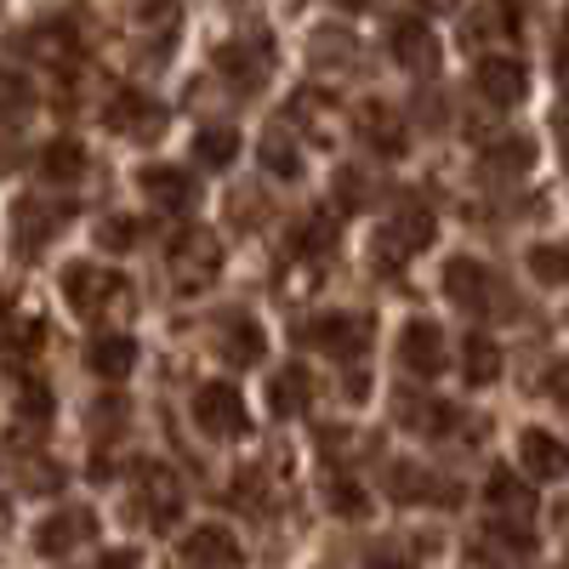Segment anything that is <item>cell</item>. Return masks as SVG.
<instances>
[{
    "label": "cell",
    "mask_w": 569,
    "mask_h": 569,
    "mask_svg": "<svg viewBox=\"0 0 569 569\" xmlns=\"http://www.w3.org/2000/svg\"><path fill=\"white\" fill-rule=\"evenodd\" d=\"M222 273V240L200 222H182L166 240V284L177 297H206Z\"/></svg>",
    "instance_id": "obj_4"
},
{
    "label": "cell",
    "mask_w": 569,
    "mask_h": 569,
    "mask_svg": "<svg viewBox=\"0 0 569 569\" xmlns=\"http://www.w3.org/2000/svg\"><path fill=\"white\" fill-rule=\"evenodd\" d=\"M291 342L308 348V353H325V359H365L370 342H376V319L370 313H353V308H330V313H308L297 330H291Z\"/></svg>",
    "instance_id": "obj_7"
},
{
    "label": "cell",
    "mask_w": 569,
    "mask_h": 569,
    "mask_svg": "<svg viewBox=\"0 0 569 569\" xmlns=\"http://www.w3.org/2000/svg\"><path fill=\"white\" fill-rule=\"evenodd\" d=\"M313 46H319V52H313V63L319 69H348L353 58H348V34L342 29H319L313 34Z\"/></svg>",
    "instance_id": "obj_41"
},
{
    "label": "cell",
    "mask_w": 569,
    "mask_h": 569,
    "mask_svg": "<svg viewBox=\"0 0 569 569\" xmlns=\"http://www.w3.org/2000/svg\"><path fill=\"white\" fill-rule=\"evenodd\" d=\"M273 69H279V52H273L268 29H240V34L211 46V74H217V86L228 91V98H240V103L262 98Z\"/></svg>",
    "instance_id": "obj_2"
},
{
    "label": "cell",
    "mask_w": 569,
    "mask_h": 569,
    "mask_svg": "<svg viewBox=\"0 0 569 569\" xmlns=\"http://www.w3.org/2000/svg\"><path fill=\"white\" fill-rule=\"evenodd\" d=\"M126 512H131V525H142L149 536H171V530L182 525V512H188V490H182V479L171 472V461L142 456V461L131 467Z\"/></svg>",
    "instance_id": "obj_3"
},
{
    "label": "cell",
    "mask_w": 569,
    "mask_h": 569,
    "mask_svg": "<svg viewBox=\"0 0 569 569\" xmlns=\"http://www.w3.org/2000/svg\"><path fill=\"white\" fill-rule=\"evenodd\" d=\"M325 507L337 518H370V490L353 479L348 467H330L325 472Z\"/></svg>",
    "instance_id": "obj_34"
},
{
    "label": "cell",
    "mask_w": 569,
    "mask_h": 569,
    "mask_svg": "<svg viewBox=\"0 0 569 569\" xmlns=\"http://www.w3.org/2000/svg\"><path fill=\"white\" fill-rule=\"evenodd\" d=\"M137 188H142V200H149L160 217H194V206H200V188H194V177H188L182 166H142Z\"/></svg>",
    "instance_id": "obj_18"
},
{
    "label": "cell",
    "mask_w": 569,
    "mask_h": 569,
    "mask_svg": "<svg viewBox=\"0 0 569 569\" xmlns=\"http://www.w3.org/2000/svg\"><path fill=\"white\" fill-rule=\"evenodd\" d=\"M525 268H530L536 284H569V233H563V240H541V246H530Z\"/></svg>",
    "instance_id": "obj_37"
},
{
    "label": "cell",
    "mask_w": 569,
    "mask_h": 569,
    "mask_svg": "<svg viewBox=\"0 0 569 569\" xmlns=\"http://www.w3.org/2000/svg\"><path fill=\"white\" fill-rule=\"evenodd\" d=\"M388 58L405 74H433L439 69V34L427 29L421 18H393L388 23Z\"/></svg>",
    "instance_id": "obj_20"
},
{
    "label": "cell",
    "mask_w": 569,
    "mask_h": 569,
    "mask_svg": "<svg viewBox=\"0 0 569 569\" xmlns=\"http://www.w3.org/2000/svg\"><path fill=\"white\" fill-rule=\"evenodd\" d=\"M433 233H439L433 206H421V200H399V206L388 211V222L376 228V240H370V262L382 268V273H405L427 246H433Z\"/></svg>",
    "instance_id": "obj_6"
},
{
    "label": "cell",
    "mask_w": 569,
    "mask_h": 569,
    "mask_svg": "<svg viewBox=\"0 0 569 569\" xmlns=\"http://www.w3.org/2000/svg\"><path fill=\"white\" fill-rule=\"evenodd\" d=\"M166 103L160 98H149V91H114L109 98V109H103V126L114 131V137H126V142H154L160 131H166Z\"/></svg>",
    "instance_id": "obj_16"
},
{
    "label": "cell",
    "mask_w": 569,
    "mask_h": 569,
    "mask_svg": "<svg viewBox=\"0 0 569 569\" xmlns=\"http://www.w3.org/2000/svg\"><path fill=\"white\" fill-rule=\"evenodd\" d=\"M137 246H142V222H137V217H120V211H114V217L98 222V251H114V257L126 251V257H131Z\"/></svg>",
    "instance_id": "obj_39"
},
{
    "label": "cell",
    "mask_w": 569,
    "mask_h": 569,
    "mask_svg": "<svg viewBox=\"0 0 569 569\" xmlns=\"http://www.w3.org/2000/svg\"><path fill=\"white\" fill-rule=\"evenodd\" d=\"M536 166V142L530 137H496L490 149H479V171L485 177H525Z\"/></svg>",
    "instance_id": "obj_30"
},
{
    "label": "cell",
    "mask_w": 569,
    "mask_h": 569,
    "mask_svg": "<svg viewBox=\"0 0 569 569\" xmlns=\"http://www.w3.org/2000/svg\"><path fill=\"white\" fill-rule=\"evenodd\" d=\"M461 376H467V388L501 382V348L485 337V330H467L461 337Z\"/></svg>",
    "instance_id": "obj_31"
},
{
    "label": "cell",
    "mask_w": 569,
    "mask_h": 569,
    "mask_svg": "<svg viewBox=\"0 0 569 569\" xmlns=\"http://www.w3.org/2000/svg\"><path fill=\"white\" fill-rule=\"evenodd\" d=\"M52 456H29V467H23V490H58L63 485V472L58 467H46Z\"/></svg>",
    "instance_id": "obj_44"
},
{
    "label": "cell",
    "mask_w": 569,
    "mask_h": 569,
    "mask_svg": "<svg viewBox=\"0 0 569 569\" xmlns=\"http://www.w3.org/2000/svg\"><path fill=\"white\" fill-rule=\"evenodd\" d=\"M313 399H319V388H313V370H308V365H279V370L268 376V410H273L279 421L313 416Z\"/></svg>",
    "instance_id": "obj_25"
},
{
    "label": "cell",
    "mask_w": 569,
    "mask_h": 569,
    "mask_svg": "<svg viewBox=\"0 0 569 569\" xmlns=\"http://www.w3.org/2000/svg\"><path fill=\"white\" fill-rule=\"evenodd\" d=\"M541 388H547V399L569 416V359H558V365L547 370V382H541Z\"/></svg>",
    "instance_id": "obj_45"
},
{
    "label": "cell",
    "mask_w": 569,
    "mask_h": 569,
    "mask_svg": "<svg viewBox=\"0 0 569 569\" xmlns=\"http://www.w3.org/2000/svg\"><path fill=\"white\" fill-rule=\"evenodd\" d=\"M34 109H40L34 80H29L23 69H12V63H0V126L18 131V126H29V120H34Z\"/></svg>",
    "instance_id": "obj_28"
},
{
    "label": "cell",
    "mask_w": 569,
    "mask_h": 569,
    "mask_svg": "<svg viewBox=\"0 0 569 569\" xmlns=\"http://www.w3.org/2000/svg\"><path fill=\"white\" fill-rule=\"evenodd\" d=\"M472 91H479V103H490V109H518L530 91V69L507 52H490L472 69Z\"/></svg>",
    "instance_id": "obj_17"
},
{
    "label": "cell",
    "mask_w": 569,
    "mask_h": 569,
    "mask_svg": "<svg viewBox=\"0 0 569 569\" xmlns=\"http://www.w3.org/2000/svg\"><path fill=\"white\" fill-rule=\"evenodd\" d=\"M58 284H63L69 313L86 319V325H131V313H137V284H131L120 268L69 262Z\"/></svg>",
    "instance_id": "obj_1"
},
{
    "label": "cell",
    "mask_w": 569,
    "mask_h": 569,
    "mask_svg": "<svg viewBox=\"0 0 569 569\" xmlns=\"http://www.w3.org/2000/svg\"><path fill=\"white\" fill-rule=\"evenodd\" d=\"M98 536H103V525H98V512L91 507H52L34 525V536H29V547H34V558H74V552H86V547H98Z\"/></svg>",
    "instance_id": "obj_11"
},
{
    "label": "cell",
    "mask_w": 569,
    "mask_h": 569,
    "mask_svg": "<svg viewBox=\"0 0 569 569\" xmlns=\"http://www.w3.org/2000/svg\"><path fill=\"white\" fill-rule=\"evenodd\" d=\"M382 490L399 507H456L461 501V485L456 479H445V472H433L427 461H410V456H399V461L382 467Z\"/></svg>",
    "instance_id": "obj_12"
},
{
    "label": "cell",
    "mask_w": 569,
    "mask_h": 569,
    "mask_svg": "<svg viewBox=\"0 0 569 569\" xmlns=\"http://www.w3.org/2000/svg\"><path fill=\"white\" fill-rule=\"evenodd\" d=\"M91 569H142V552L114 547V552H98V563H91Z\"/></svg>",
    "instance_id": "obj_46"
},
{
    "label": "cell",
    "mask_w": 569,
    "mask_h": 569,
    "mask_svg": "<svg viewBox=\"0 0 569 569\" xmlns=\"http://www.w3.org/2000/svg\"><path fill=\"white\" fill-rule=\"evenodd\" d=\"M268 217H273V200L262 194L257 182H246V188H233V194H228V222L240 233H262Z\"/></svg>",
    "instance_id": "obj_36"
},
{
    "label": "cell",
    "mask_w": 569,
    "mask_h": 569,
    "mask_svg": "<svg viewBox=\"0 0 569 569\" xmlns=\"http://www.w3.org/2000/svg\"><path fill=\"white\" fill-rule=\"evenodd\" d=\"M188 427H194L200 439H211V445H233V439H251V405H246V393L233 388V382H200L194 393H188Z\"/></svg>",
    "instance_id": "obj_8"
},
{
    "label": "cell",
    "mask_w": 569,
    "mask_h": 569,
    "mask_svg": "<svg viewBox=\"0 0 569 569\" xmlns=\"http://www.w3.org/2000/svg\"><path fill=\"white\" fill-rule=\"evenodd\" d=\"M416 547L421 541H410V536H376L359 547V569H421L427 552H416Z\"/></svg>",
    "instance_id": "obj_33"
},
{
    "label": "cell",
    "mask_w": 569,
    "mask_h": 569,
    "mask_svg": "<svg viewBox=\"0 0 569 569\" xmlns=\"http://www.w3.org/2000/svg\"><path fill=\"white\" fill-rule=\"evenodd\" d=\"M563 569H569V563H563Z\"/></svg>",
    "instance_id": "obj_48"
},
{
    "label": "cell",
    "mask_w": 569,
    "mask_h": 569,
    "mask_svg": "<svg viewBox=\"0 0 569 569\" xmlns=\"http://www.w3.org/2000/svg\"><path fill=\"white\" fill-rule=\"evenodd\" d=\"M485 507H490V518H501V525H536V501H530L525 479H518V472H507V467L490 472Z\"/></svg>",
    "instance_id": "obj_26"
},
{
    "label": "cell",
    "mask_w": 569,
    "mask_h": 569,
    "mask_svg": "<svg viewBox=\"0 0 569 569\" xmlns=\"http://www.w3.org/2000/svg\"><path fill=\"white\" fill-rule=\"evenodd\" d=\"M194 160L206 166V171H228L233 160H240V131H233L228 120H206L200 131H194Z\"/></svg>",
    "instance_id": "obj_32"
},
{
    "label": "cell",
    "mask_w": 569,
    "mask_h": 569,
    "mask_svg": "<svg viewBox=\"0 0 569 569\" xmlns=\"http://www.w3.org/2000/svg\"><path fill=\"white\" fill-rule=\"evenodd\" d=\"M228 507L246 512V518H273L279 512V467L273 461H251L233 472L228 485Z\"/></svg>",
    "instance_id": "obj_21"
},
{
    "label": "cell",
    "mask_w": 569,
    "mask_h": 569,
    "mask_svg": "<svg viewBox=\"0 0 569 569\" xmlns=\"http://www.w3.org/2000/svg\"><path fill=\"white\" fill-rule=\"evenodd\" d=\"M393 421L410 427V433H421V439H433V445L472 433V421H467L461 405H450V399H416V393H399L393 399Z\"/></svg>",
    "instance_id": "obj_14"
},
{
    "label": "cell",
    "mask_w": 569,
    "mask_h": 569,
    "mask_svg": "<svg viewBox=\"0 0 569 569\" xmlns=\"http://www.w3.org/2000/svg\"><path fill=\"white\" fill-rule=\"evenodd\" d=\"M0 348H7L18 365H29V359L46 348V319H40V313H12V319H7V337H0Z\"/></svg>",
    "instance_id": "obj_38"
},
{
    "label": "cell",
    "mask_w": 569,
    "mask_h": 569,
    "mask_svg": "<svg viewBox=\"0 0 569 569\" xmlns=\"http://www.w3.org/2000/svg\"><path fill=\"white\" fill-rule=\"evenodd\" d=\"M137 359H142V348H137V337L126 325H103L98 337H91V348H86L91 376H103V382H126V376L137 370Z\"/></svg>",
    "instance_id": "obj_24"
},
{
    "label": "cell",
    "mask_w": 569,
    "mask_h": 569,
    "mask_svg": "<svg viewBox=\"0 0 569 569\" xmlns=\"http://www.w3.org/2000/svg\"><path fill=\"white\" fill-rule=\"evenodd\" d=\"M518 472L536 485H552V479H569V445L547 427H525L518 433Z\"/></svg>",
    "instance_id": "obj_22"
},
{
    "label": "cell",
    "mask_w": 569,
    "mask_h": 569,
    "mask_svg": "<svg viewBox=\"0 0 569 569\" xmlns=\"http://www.w3.org/2000/svg\"><path fill=\"white\" fill-rule=\"evenodd\" d=\"M114 12L126 23H166L177 12V0H114Z\"/></svg>",
    "instance_id": "obj_42"
},
{
    "label": "cell",
    "mask_w": 569,
    "mask_h": 569,
    "mask_svg": "<svg viewBox=\"0 0 569 569\" xmlns=\"http://www.w3.org/2000/svg\"><path fill=\"white\" fill-rule=\"evenodd\" d=\"M342 399H348L353 410L370 399V370H365V359H348V365H342Z\"/></svg>",
    "instance_id": "obj_43"
},
{
    "label": "cell",
    "mask_w": 569,
    "mask_h": 569,
    "mask_svg": "<svg viewBox=\"0 0 569 569\" xmlns=\"http://www.w3.org/2000/svg\"><path fill=\"white\" fill-rule=\"evenodd\" d=\"M74 222V200L58 194V188H34V194H18L12 200V233H18V257H40L58 233Z\"/></svg>",
    "instance_id": "obj_10"
},
{
    "label": "cell",
    "mask_w": 569,
    "mask_h": 569,
    "mask_svg": "<svg viewBox=\"0 0 569 569\" xmlns=\"http://www.w3.org/2000/svg\"><path fill=\"white\" fill-rule=\"evenodd\" d=\"M348 120H353V137L365 142V149H370L376 160H405V154H410V131H405V120H399V109H393V103L365 98Z\"/></svg>",
    "instance_id": "obj_15"
},
{
    "label": "cell",
    "mask_w": 569,
    "mask_h": 569,
    "mask_svg": "<svg viewBox=\"0 0 569 569\" xmlns=\"http://www.w3.org/2000/svg\"><path fill=\"white\" fill-rule=\"evenodd\" d=\"M126 427H131V405H126L120 393H109V399H98V405H91L86 433H91V445H98V450H109L114 439H126Z\"/></svg>",
    "instance_id": "obj_35"
},
{
    "label": "cell",
    "mask_w": 569,
    "mask_h": 569,
    "mask_svg": "<svg viewBox=\"0 0 569 569\" xmlns=\"http://www.w3.org/2000/svg\"><path fill=\"white\" fill-rule=\"evenodd\" d=\"M7 319H12V302H7V297H0V337H7Z\"/></svg>",
    "instance_id": "obj_47"
},
{
    "label": "cell",
    "mask_w": 569,
    "mask_h": 569,
    "mask_svg": "<svg viewBox=\"0 0 569 569\" xmlns=\"http://www.w3.org/2000/svg\"><path fill=\"white\" fill-rule=\"evenodd\" d=\"M439 291L450 308H461L467 319H496V313H512V291L507 279L485 262V257H450L445 273H439Z\"/></svg>",
    "instance_id": "obj_5"
},
{
    "label": "cell",
    "mask_w": 569,
    "mask_h": 569,
    "mask_svg": "<svg viewBox=\"0 0 569 569\" xmlns=\"http://www.w3.org/2000/svg\"><path fill=\"white\" fill-rule=\"evenodd\" d=\"M86 171H91V154H86L80 137L40 142V154H34V182H40V188H80Z\"/></svg>",
    "instance_id": "obj_23"
},
{
    "label": "cell",
    "mask_w": 569,
    "mask_h": 569,
    "mask_svg": "<svg viewBox=\"0 0 569 569\" xmlns=\"http://www.w3.org/2000/svg\"><path fill=\"white\" fill-rule=\"evenodd\" d=\"M330 206H337V211H365L370 206V177L365 171H337V194H330Z\"/></svg>",
    "instance_id": "obj_40"
},
{
    "label": "cell",
    "mask_w": 569,
    "mask_h": 569,
    "mask_svg": "<svg viewBox=\"0 0 569 569\" xmlns=\"http://www.w3.org/2000/svg\"><path fill=\"white\" fill-rule=\"evenodd\" d=\"M393 359L410 382H439L450 370V342H445V325L433 319H405L399 325V342H393Z\"/></svg>",
    "instance_id": "obj_13"
},
{
    "label": "cell",
    "mask_w": 569,
    "mask_h": 569,
    "mask_svg": "<svg viewBox=\"0 0 569 569\" xmlns=\"http://www.w3.org/2000/svg\"><path fill=\"white\" fill-rule=\"evenodd\" d=\"M206 342H211V359H217L222 370H257L262 353H268V330H262V319H257L251 308L233 302V308H217V313H211Z\"/></svg>",
    "instance_id": "obj_9"
},
{
    "label": "cell",
    "mask_w": 569,
    "mask_h": 569,
    "mask_svg": "<svg viewBox=\"0 0 569 569\" xmlns=\"http://www.w3.org/2000/svg\"><path fill=\"white\" fill-rule=\"evenodd\" d=\"M18 433H46V427H52V410H58V399H52V382H46V376H23L18 382Z\"/></svg>",
    "instance_id": "obj_29"
},
{
    "label": "cell",
    "mask_w": 569,
    "mask_h": 569,
    "mask_svg": "<svg viewBox=\"0 0 569 569\" xmlns=\"http://www.w3.org/2000/svg\"><path fill=\"white\" fill-rule=\"evenodd\" d=\"M177 563L182 569H246V547L228 525H200L188 530L182 547H177Z\"/></svg>",
    "instance_id": "obj_19"
},
{
    "label": "cell",
    "mask_w": 569,
    "mask_h": 569,
    "mask_svg": "<svg viewBox=\"0 0 569 569\" xmlns=\"http://www.w3.org/2000/svg\"><path fill=\"white\" fill-rule=\"evenodd\" d=\"M257 166L273 177V182H302L308 177V154H302V142L291 137V131H262V142H257Z\"/></svg>",
    "instance_id": "obj_27"
}]
</instances>
